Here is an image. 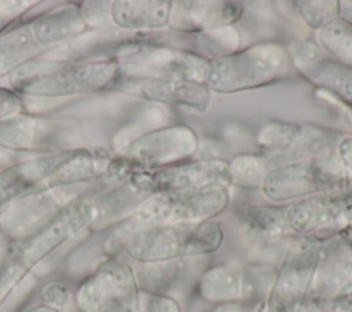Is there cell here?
I'll use <instances>...</instances> for the list:
<instances>
[{"instance_id": "obj_1", "label": "cell", "mask_w": 352, "mask_h": 312, "mask_svg": "<svg viewBox=\"0 0 352 312\" xmlns=\"http://www.w3.org/2000/svg\"><path fill=\"white\" fill-rule=\"evenodd\" d=\"M96 214L92 198L76 197L44 223L11 239L0 250V307L34 267L82 228L92 225Z\"/></svg>"}, {"instance_id": "obj_2", "label": "cell", "mask_w": 352, "mask_h": 312, "mask_svg": "<svg viewBox=\"0 0 352 312\" xmlns=\"http://www.w3.org/2000/svg\"><path fill=\"white\" fill-rule=\"evenodd\" d=\"M221 224L214 220L129 227L121 224L106 242L110 257L124 256L140 264L205 256L223 243Z\"/></svg>"}, {"instance_id": "obj_3", "label": "cell", "mask_w": 352, "mask_h": 312, "mask_svg": "<svg viewBox=\"0 0 352 312\" xmlns=\"http://www.w3.org/2000/svg\"><path fill=\"white\" fill-rule=\"evenodd\" d=\"M120 70L114 59H37L15 70L8 80L21 96L65 98L113 91Z\"/></svg>"}, {"instance_id": "obj_4", "label": "cell", "mask_w": 352, "mask_h": 312, "mask_svg": "<svg viewBox=\"0 0 352 312\" xmlns=\"http://www.w3.org/2000/svg\"><path fill=\"white\" fill-rule=\"evenodd\" d=\"M88 29V16L76 3L52 7L14 25L0 34V78Z\"/></svg>"}, {"instance_id": "obj_5", "label": "cell", "mask_w": 352, "mask_h": 312, "mask_svg": "<svg viewBox=\"0 0 352 312\" xmlns=\"http://www.w3.org/2000/svg\"><path fill=\"white\" fill-rule=\"evenodd\" d=\"M106 173L147 195L184 192L214 186L227 187L231 183L228 162L214 158L184 161L161 168H142L118 157L110 159Z\"/></svg>"}, {"instance_id": "obj_6", "label": "cell", "mask_w": 352, "mask_h": 312, "mask_svg": "<svg viewBox=\"0 0 352 312\" xmlns=\"http://www.w3.org/2000/svg\"><path fill=\"white\" fill-rule=\"evenodd\" d=\"M289 56L276 44H260L206 59L202 82L209 91L232 93L278 80L287 69Z\"/></svg>"}, {"instance_id": "obj_7", "label": "cell", "mask_w": 352, "mask_h": 312, "mask_svg": "<svg viewBox=\"0 0 352 312\" xmlns=\"http://www.w3.org/2000/svg\"><path fill=\"white\" fill-rule=\"evenodd\" d=\"M261 190L276 203L324 192L352 191V169L336 159L294 161L268 170Z\"/></svg>"}, {"instance_id": "obj_8", "label": "cell", "mask_w": 352, "mask_h": 312, "mask_svg": "<svg viewBox=\"0 0 352 312\" xmlns=\"http://www.w3.org/2000/svg\"><path fill=\"white\" fill-rule=\"evenodd\" d=\"M121 70L113 91L148 102L177 104L205 111L210 102L209 88L194 78L151 66L120 62Z\"/></svg>"}, {"instance_id": "obj_9", "label": "cell", "mask_w": 352, "mask_h": 312, "mask_svg": "<svg viewBox=\"0 0 352 312\" xmlns=\"http://www.w3.org/2000/svg\"><path fill=\"white\" fill-rule=\"evenodd\" d=\"M230 201L227 187L214 186L194 191L150 195L122 224L129 227L201 223L213 220Z\"/></svg>"}, {"instance_id": "obj_10", "label": "cell", "mask_w": 352, "mask_h": 312, "mask_svg": "<svg viewBox=\"0 0 352 312\" xmlns=\"http://www.w3.org/2000/svg\"><path fill=\"white\" fill-rule=\"evenodd\" d=\"M330 257V241L319 235H302L287 249L264 300L272 312L304 300L312 286L315 274Z\"/></svg>"}, {"instance_id": "obj_11", "label": "cell", "mask_w": 352, "mask_h": 312, "mask_svg": "<svg viewBox=\"0 0 352 312\" xmlns=\"http://www.w3.org/2000/svg\"><path fill=\"white\" fill-rule=\"evenodd\" d=\"M80 137L76 121L23 113L0 122V147L11 151L52 154L74 148Z\"/></svg>"}, {"instance_id": "obj_12", "label": "cell", "mask_w": 352, "mask_h": 312, "mask_svg": "<svg viewBox=\"0 0 352 312\" xmlns=\"http://www.w3.org/2000/svg\"><path fill=\"white\" fill-rule=\"evenodd\" d=\"M260 151L264 159L283 164L307 159H334L340 142L336 135L318 126H297L290 124H270L258 135ZM280 164V165H283Z\"/></svg>"}, {"instance_id": "obj_13", "label": "cell", "mask_w": 352, "mask_h": 312, "mask_svg": "<svg viewBox=\"0 0 352 312\" xmlns=\"http://www.w3.org/2000/svg\"><path fill=\"white\" fill-rule=\"evenodd\" d=\"M275 272L268 267L223 264L208 269L199 285L201 296L209 302L238 304V301L265 298Z\"/></svg>"}, {"instance_id": "obj_14", "label": "cell", "mask_w": 352, "mask_h": 312, "mask_svg": "<svg viewBox=\"0 0 352 312\" xmlns=\"http://www.w3.org/2000/svg\"><path fill=\"white\" fill-rule=\"evenodd\" d=\"M198 147L197 135L187 126H168L133 139L124 157L142 168H161L184 162Z\"/></svg>"}, {"instance_id": "obj_15", "label": "cell", "mask_w": 352, "mask_h": 312, "mask_svg": "<svg viewBox=\"0 0 352 312\" xmlns=\"http://www.w3.org/2000/svg\"><path fill=\"white\" fill-rule=\"evenodd\" d=\"M286 220L292 232L300 235L338 232L352 220V191L316 194L296 201L286 208Z\"/></svg>"}, {"instance_id": "obj_16", "label": "cell", "mask_w": 352, "mask_h": 312, "mask_svg": "<svg viewBox=\"0 0 352 312\" xmlns=\"http://www.w3.org/2000/svg\"><path fill=\"white\" fill-rule=\"evenodd\" d=\"M290 56L294 66L309 81L334 95L344 106L352 107V67L305 40L290 45Z\"/></svg>"}, {"instance_id": "obj_17", "label": "cell", "mask_w": 352, "mask_h": 312, "mask_svg": "<svg viewBox=\"0 0 352 312\" xmlns=\"http://www.w3.org/2000/svg\"><path fill=\"white\" fill-rule=\"evenodd\" d=\"M96 285L98 312H138L139 286L133 268L120 257H110L92 274Z\"/></svg>"}, {"instance_id": "obj_18", "label": "cell", "mask_w": 352, "mask_h": 312, "mask_svg": "<svg viewBox=\"0 0 352 312\" xmlns=\"http://www.w3.org/2000/svg\"><path fill=\"white\" fill-rule=\"evenodd\" d=\"M242 11L239 1H172L168 26L188 33L212 32L236 22Z\"/></svg>"}, {"instance_id": "obj_19", "label": "cell", "mask_w": 352, "mask_h": 312, "mask_svg": "<svg viewBox=\"0 0 352 312\" xmlns=\"http://www.w3.org/2000/svg\"><path fill=\"white\" fill-rule=\"evenodd\" d=\"M47 183V154L25 159L0 172V216L18 198L45 192Z\"/></svg>"}, {"instance_id": "obj_20", "label": "cell", "mask_w": 352, "mask_h": 312, "mask_svg": "<svg viewBox=\"0 0 352 312\" xmlns=\"http://www.w3.org/2000/svg\"><path fill=\"white\" fill-rule=\"evenodd\" d=\"M172 1L117 0L110 4L111 22L124 30H150L169 25Z\"/></svg>"}, {"instance_id": "obj_21", "label": "cell", "mask_w": 352, "mask_h": 312, "mask_svg": "<svg viewBox=\"0 0 352 312\" xmlns=\"http://www.w3.org/2000/svg\"><path fill=\"white\" fill-rule=\"evenodd\" d=\"M239 223L245 232L256 239L274 241L292 232L282 206H245L239 210Z\"/></svg>"}, {"instance_id": "obj_22", "label": "cell", "mask_w": 352, "mask_h": 312, "mask_svg": "<svg viewBox=\"0 0 352 312\" xmlns=\"http://www.w3.org/2000/svg\"><path fill=\"white\" fill-rule=\"evenodd\" d=\"M318 40L327 55L352 67V23L349 21L338 18L318 30Z\"/></svg>"}, {"instance_id": "obj_23", "label": "cell", "mask_w": 352, "mask_h": 312, "mask_svg": "<svg viewBox=\"0 0 352 312\" xmlns=\"http://www.w3.org/2000/svg\"><path fill=\"white\" fill-rule=\"evenodd\" d=\"M228 166L231 183L246 187L261 184L267 173L264 161L253 155H239L232 162H228Z\"/></svg>"}, {"instance_id": "obj_24", "label": "cell", "mask_w": 352, "mask_h": 312, "mask_svg": "<svg viewBox=\"0 0 352 312\" xmlns=\"http://www.w3.org/2000/svg\"><path fill=\"white\" fill-rule=\"evenodd\" d=\"M302 19L314 29H323L340 18L338 1H297Z\"/></svg>"}, {"instance_id": "obj_25", "label": "cell", "mask_w": 352, "mask_h": 312, "mask_svg": "<svg viewBox=\"0 0 352 312\" xmlns=\"http://www.w3.org/2000/svg\"><path fill=\"white\" fill-rule=\"evenodd\" d=\"M36 4L34 0H0V34L19 22Z\"/></svg>"}, {"instance_id": "obj_26", "label": "cell", "mask_w": 352, "mask_h": 312, "mask_svg": "<svg viewBox=\"0 0 352 312\" xmlns=\"http://www.w3.org/2000/svg\"><path fill=\"white\" fill-rule=\"evenodd\" d=\"M138 312H180L179 304L161 293L140 289Z\"/></svg>"}, {"instance_id": "obj_27", "label": "cell", "mask_w": 352, "mask_h": 312, "mask_svg": "<svg viewBox=\"0 0 352 312\" xmlns=\"http://www.w3.org/2000/svg\"><path fill=\"white\" fill-rule=\"evenodd\" d=\"M40 304L55 308L62 312V309L66 308L72 300V291L69 286H66L62 282H48L40 290Z\"/></svg>"}, {"instance_id": "obj_28", "label": "cell", "mask_w": 352, "mask_h": 312, "mask_svg": "<svg viewBox=\"0 0 352 312\" xmlns=\"http://www.w3.org/2000/svg\"><path fill=\"white\" fill-rule=\"evenodd\" d=\"M26 113L23 99L12 88L0 87V122Z\"/></svg>"}, {"instance_id": "obj_29", "label": "cell", "mask_w": 352, "mask_h": 312, "mask_svg": "<svg viewBox=\"0 0 352 312\" xmlns=\"http://www.w3.org/2000/svg\"><path fill=\"white\" fill-rule=\"evenodd\" d=\"M337 235L340 236V239L342 241V243L345 245V247H346L349 252H352V220H351V223H349L345 228H342L341 231H338Z\"/></svg>"}, {"instance_id": "obj_30", "label": "cell", "mask_w": 352, "mask_h": 312, "mask_svg": "<svg viewBox=\"0 0 352 312\" xmlns=\"http://www.w3.org/2000/svg\"><path fill=\"white\" fill-rule=\"evenodd\" d=\"M25 312H60L55 308H51V307H47L44 304H37V305H33L30 308H28Z\"/></svg>"}, {"instance_id": "obj_31", "label": "cell", "mask_w": 352, "mask_h": 312, "mask_svg": "<svg viewBox=\"0 0 352 312\" xmlns=\"http://www.w3.org/2000/svg\"><path fill=\"white\" fill-rule=\"evenodd\" d=\"M346 264H348V269H349L351 276H352V257H351V258H346Z\"/></svg>"}]
</instances>
